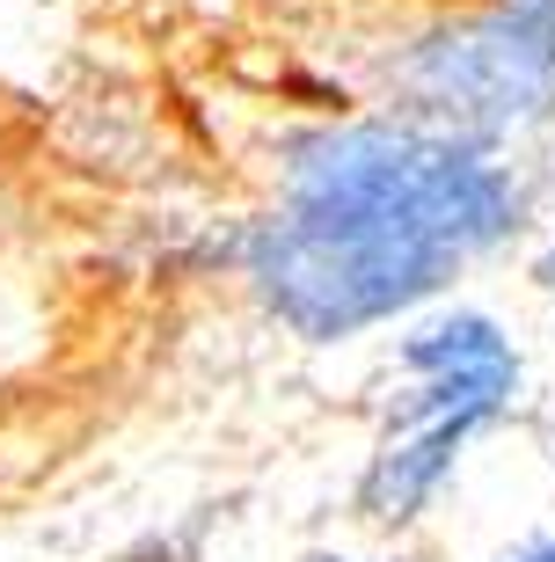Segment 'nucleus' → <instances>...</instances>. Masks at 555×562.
I'll return each mask as SVG.
<instances>
[{
    "label": "nucleus",
    "instance_id": "obj_1",
    "mask_svg": "<svg viewBox=\"0 0 555 562\" xmlns=\"http://www.w3.org/2000/svg\"><path fill=\"white\" fill-rule=\"evenodd\" d=\"M534 220L519 154L395 110L292 125L270 154L264 205L234 234V278L278 336L336 351L388 336L460 278L497 263Z\"/></svg>",
    "mask_w": 555,
    "mask_h": 562
},
{
    "label": "nucleus",
    "instance_id": "obj_3",
    "mask_svg": "<svg viewBox=\"0 0 555 562\" xmlns=\"http://www.w3.org/2000/svg\"><path fill=\"white\" fill-rule=\"evenodd\" d=\"M373 103L519 154L555 125V52L504 0H453L373 44Z\"/></svg>",
    "mask_w": 555,
    "mask_h": 562
},
{
    "label": "nucleus",
    "instance_id": "obj_5",
    "mask_svg": "<svg viewBox=\"0 0 555 562\" xmlns=\"http://www.w3.org/2000/svg\"><path fill=\"white\" fill-rule=\"evenodd\" d=\"M490 562H555V526H548V533H534V541L504 548V555H490Z\"/></svg>",
    "mask_w": 555,
    "mask_h": 562
},
{
    "label": "nucleus",
    "instance_id": "obj_7",
    "mask_svg": "<svg viewBox=\"0 0 555 562\" xmlns=\"http://www.w3.org/2000/svg\"><path fill=\"white\" fill-rule=\"evenodd\" d=\"M330 562H417V555H410V548H395V541H388L380 555H330Z\"/></svg>",
    "mask_w": 555,
    "mask_h": 562
},
{
    "label": "nucleus",
    "instance_id": "obj_4",
    "mask_svg": "<svg viewBox=\"0 0 555 562\" xmlns=\"http://www.w3.org/2000/svg\"><path fill=\"white\" fill-rule=\"evenodd\" d=\"M504 8H512V15H519V22H526V30H534V37L555 52V0H504Z\"/></svg>",
    "mask_w": 555,
    "mask_h": 562
},
{
    "label": "nucleus",
    "instance_id": "obj_6",
    "mask_svg": "<svg viewBox=\"0 0 555 562\" xmlns=\"http://www.w3.org/2000/svg\"><path fill=\"white\" fill-rule=\"evenodd\" d=\"M526 278H534L541 292H555V227L541 234V249H534V263H526Z\"/></svg>",
    "mask_w": 555,
    "mask_h": 562
},
{
    "label": "nucleus",
    "instance_id": "obj_2",
    "mask_svg": "<svg viewBox=\"0 0 555 562\" xmlns=\"http://www.w3.org/2000/svg\"><path fill=\"white\" fill-rule=\"evenodd\" d=\"M526 395V351L519 336L475 300H432L395 329L388 402L366 438L351 512L402 541L460 490L475 446L519 409Z\"/></svg>",
    "mask_w": 555,
    "mask_h": 562
}]
</instances>
